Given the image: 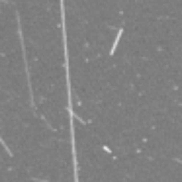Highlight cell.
<instances>
[{
	"label": "cell",
	"mask_w": 182,
	"mask_h": 182,
	"mask_svg": "<svg viewBox=\"0 0 182 182\" xmlns=\"http://www.w3.org/2000/svg\"><path fill=\"white\" fill-rule=\"evenodd\" d=\"M121 33H123V28H121V30H118V33H116V41H114V45H112V49H110V55H114V53H116V47H118L119 39H121Z\"/></svg>",
	"instance_id": "1"
}]
</instances>
